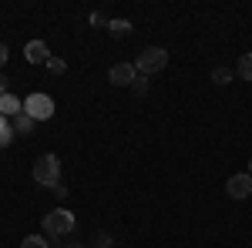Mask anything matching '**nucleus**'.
<instances>
[{
	"label": "nucleus",
	"instance_id": "nucleus-11",
	"mask_svg": "<svg viewBox=\"0 0 252 248\" xmlns=\"http://www.w3.org/2000/svg\"><path fill=\"white\" fill-rule=\"evenodd\" d=\"M108 30H111V37H128V34H131V20L111 17V20H108Z\"/></svg>",
	"mask_w": 252,
	"mask_h": 248
},
{
	"label": "nucleus",
	"instance_id": "nucleus-14",
	"mask_svg": "<svg viewBox=\"0 0 252 248\" xmlns=\"http://www.w3.org/2000/svg\"><path fill=\"white\" fill-rule=\"evenodd\" d=\"M20 248H51V242H47V235H27Z\"/></svg>",
	"mask_w": 252,
	"mask_h": 248
},
{
	"label": "nucleus",
	"instance_id": "nucleus-5",
	"mask_svg": "<svg viewBox=\"0 0 252 248\" xmlns=\"http://www.w3.org/2000/svg\"><path fill=\"white\" fill-rule=\"evenodd\" d=\"M135 77H138V71H135V64H131V60H118L115 67L108 71V81H111L115 87H131V84H135Z\"/></svg>",
	"mask_w": 252,
	"mask_h": 248
},
{
	"label": "nucleus",
	"instance_id": "nucleus-6",
	"mask_svg": "<svg viewBox=\"0 0 252 248\" xmlns=\"http://www.w3.org/2000/svg\"><path fill=\"white\" fill-rule=\"evenodd\" d=\"M225 194H229V198H235V201L249 198V194H252V174H249V171L232 174V178L225 181Z\"/></svg>",
	"mask_w": 252,
	"mask_h": 248
},
{
	"label": "nucleus",
	"instance_id": "nucleus-2",
	"mask_svg": "<svg viewBox=\"0 0 252 248\" xmlns=\"http://www.w3.org/2000/svg\"><path fill=\"white\" fill-rule=\"evenodd\" d=\"M131 64H135V71H138L141 77L161 74V71L168 67V51H165V47H145V51H141V54H138Z\"/></svg>",
	"mask_w": 252,
	"mask_h": 248
},
{
	"label": "nucleus",
	"instance_id": "nucleus-10",
	"mask_svg": "<svg viewBox=\"0 0 252 248\" xmlns=\"http://www.w3.org/2000/svg\"><path fill=\"white\" fill-rule=\"evenodd\" d=\"M209 77H212V84L225 87V84H229V81L235 77V71H232V67H225V64H215V67H212V74H209Z\"/></svg>",
	"mask_w": 252,
	"mask_h": 248
},
{
	"label": "nucleus",
	"instance_id": "nucleus-18",
	"mask_svg": "<svg viewBox=\"0 0 252 248\" xmlns=\"http://www.w3.org/2000/svg\"><path fill=\"white\" fill-rule=\"evenodd\" d=\"M54 198H58V201H64V198H67V188H64V185H58V188H54Z\"/></svg>",
	"mask_w": 252,
	"mask_h": 248
},
{
	"label": "nucleus",
	"instance_id": "nucleus-19",
	"mask_svg": "<svg viewBox=\"0 0 252 248\" xmlns=\"http://www.w3.org/2000/svg\"><path fill=\"white\" fill-rule=\"evenodd\" d=\"M7 57H10V51H7V44H0V67L7 64Z\"/></svg>",
	"mask_w": 252,
	"mask_h": 248
},
{
	"label": "nucleus",
	"instance_id": "nucleus-21",
	"mask_svg": "<svg viewBox=\"0 0 252 248\" xmlns=\"http://www.w3.org/2000/svg\"><path fill=\"white\" fill-rule=\"evenodd\" d=\"M64 248H88V245H81V242H67Z\"/></svg>",
	"mask_w": 252,
	"mask_h": 248
},
{
	"label": "nucleus",
	"instance_id": "nucleus-12",
	"mask_svg": "<svg viewBox=\"0 0 252 248\" xmlns=\"http://www.w3.org/2000/svg\"><path fill=\"white\" fill-rule=\"evenodd\" d=\"M14 138H17V134H14V124H10V117L0 114V148H7Z\"/></svg>",
	"mask_w": 252,
	"mask_h": 248
},
{
	"label": "nucleus",
	"instance_id": "nucleus-1",
	"mask_svg": "<svg viewBox=\"0 0 252 248\" xmlns=\"http://www.w3.org/2000/svg\"><path fill=\"white\" fill-rule=\"evenodd\" d=\"M74 228H78L74 211L54 208V211H47V215H44V235H47V238H64V235H71Z\"/></svg>",
	"mask_w": 252,
	"mask_h": 248
},
{
	"label": "nucleus",
	"instance_id": "nucleus-16",
	"mask_svg": "<svg viewBox=\"0 0 252 248\" xmlns=\"http://www.w3.org/2000/svg\"><path fill=\"white\" fill-rule=\"evenodd\" d=\"M111 245H115V238L108 231H97L94 238H91V248H111Z\"/></svg>",
	"mask_w": 252,
	"mask_h": 248
},
{
	"label": "nucleus",
	"instance_id": "nucleus-9",
	"mask_svg": "<svg viewBox=\"0 0 252 248\" xmlns=\"http://www.w3.org/2000/svg\"><path fill=\"white\" fill-rule=\"evenodd\" d=\"M10 124H14V134H20V138L34 134V128H37V121H34L31 114H24V111H20L17 117H10Z\"/></svg>",
	"mask_w": 252,
	"mask_h": 248
},
{
	"label": "nucleus",
	"instance_id": "nucleus-15",
	"mask_svg": "<svg viewBox=\"0 0 252 248\" xmlns=\"http://www.w3.org/2000/svg\"><path fill=\"white\" fill-rule=\"evenodd\" d=\"M148 87H152V84H148V77L138 74V77H135V84H131V94H135V97H145V94H148Z\"/></svg>",
	"mask_w": 252,
	"mask_h": 248
},
{
	"label": "nucleus",
	"instance_id": "nucleus-7",
	"mask_svg": "<svg viewBox=\"0 0 252 248\" xmlns=\"http://www.w3.org/2000/svg\"><path fill=\"white\" fill-rule=\"evenodd\" d=\"M24 57L31 60V64H47V60H51V51H47L44 40H31V44L24 47Z\"/></svg>",
	"mask_w": 252,
	"mask_h": 248
},
{
	"label": "nucleus",
	"instance_id": "nucleus-13",
	"mask_svg": "<svg viewBox=\"0 0 252 248\" xmlns=\"http://www.w3.org/2000/svg\"><path fill=\"white\" fill-rule=\"evenodd\" d=\"M235 74L242 77V81H252V51L239 57V64H235Z\"/></svg>",
	"mask_w": 252,
	"mask_h": 248
},
{
	"label": "nucleus",
	"instance_id": "nucleus-8",
	"mask_svg": "<svg viewBox=\"0 0 252 248\" xmlns=\"http://www.w3.org/2000/svg\"><path fill=\"white\" fill-rule=\"evenodd\" d=\"M20 111H24V101H20L17 94H10V91H7V94L0 97V114H3V117H17Z\"/></svg>",
	"mask_w": 252,
	"mask_h": 248
},
{
	"label": "nucleus",
	"instance_id": "nucleus-20",
	"mask_svg": "<svg viewBox=\"0 0 252 248\" xmlns=\"http://www.w3.org/2000/svg\"><path fill=\"white\" fill-rule=\"evenodd\" d=\"M7 91H10V87H7V77H3V74H0V97H3V94H7Z\"/></svg>",
	"mask_w": 252,
	"mask_h": 248
},
{
	"label": "nucleus",
	"instance_id": "nucleus-22",
	"mask_svg": "<svg viewBox=\"0 0 252 248\" xmlns=\"http://www.w3.org/2000/svg\"><path fill=\"white\" fill-rule=\"evenodd\" d=\"M249 174H252V158H249Z\"/></svg>",
	"mask_w": 252,
	"mask_h": 248
},
{
	"label": "nucleus",
	"instance_id": "nucleus-3",
	"mask_svg": "<svg viewBox=\"0 0 252 248\" xmlns=\"http://www.w3.org/2000/svg\"><path fill=\"white\" fill-rule=\"evenodd\" d=\"M34 181L37 185H44V188H58V185H64L61 181V158L58 154H44V158H37V165H34Z\"/></svg>",
	"mask_w": 252,
	"mask_h": 248
},
{
	"label": "nucleus",
	"instance_id": "nucleus-17",
	"mask_svg": "<svg viewBox=\"0 0 252 248\" xmlns=\"http://www.w3.org/2000/svg\"><path fill=\"white\" fill-rule=\"evenodd\" d=\"M44 67H47L51 74H64V67H67V64H64V60H61V57H51V60H47V64H44Z\"/></svg>",
	"mask_w": 252,
	"mask_h": 248
},
{
	"label": "nucleus",
	"instance_id": "nucleus-4",
	"mask_svg": "<svg viewBox=\"0 0 252 248\" xmlns=\"http://www.w3.org/2000/svg\"><path fill=\"white\" fill-rule=\"evenodd\" d=\"M24 114H31L34 121H47V117L54 114V101L47 94H31L24 97Z\"/></svg>",
	"mask_w": 252,
	"mask_h": 248
}]
</instances>
